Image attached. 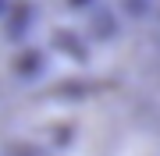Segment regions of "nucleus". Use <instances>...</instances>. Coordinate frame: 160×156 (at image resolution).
<instances>
[{"label": "nucleus", "instance_id": "f257e3e1", "mask_svg": "<svg viewBox=\"0 0 160 156\" xmlns=\"http://www.w3.org/2000/svg\"><path fill=\"white\" fill-rule=\"evenodd\" d=\"M82 57L75 32L43 0H0V149L39 139Z\"/></svg>", "mask_w": 160, "mask_h": 156}, {"label": "nucleus", "instance_id": "f03ea898", "mask_svg": "<svg viewBox=\"0 0 160 156\" xmlns=\"http://www.w3.org/2000/svg\"><path fill=\"white\" fill-rule=\"evenodd\" d=\"M53 14L75 32L82 50H92L132 25L139 14H146L157 0H43Z\"/></svg>", "mask_w": 160, "mask_h": 156}, {"label": "nucleus", "instance_id": "7ed1b4c3", "mask_svg": "<svg viewBox=\"0 0 160 156\" xmlns=\"http://www.w3.org/2000/svg\"><path fill=\"white\" fill-rule=\"evenodd\" d=\"M0 156H53L39 145H18V149H0Z\"/></svg>", "mask_w": 160, "mask_h": 156}]
</instances>
